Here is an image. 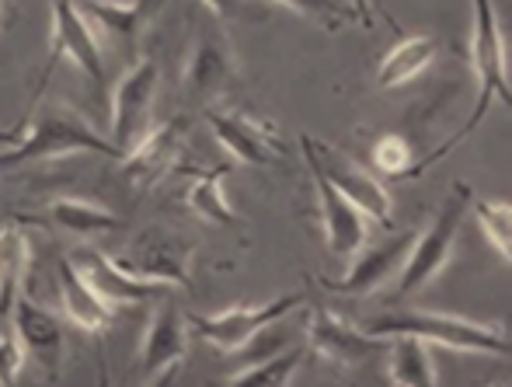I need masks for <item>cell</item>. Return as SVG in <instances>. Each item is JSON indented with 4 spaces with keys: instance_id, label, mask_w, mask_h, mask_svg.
Segmentation results:
<instances>
[{
    "instance_id": "6da1fadb",
    "label": "cell",
    "mask_w": 512,
    "mask_h": 387,
    "mask_svg": "<svg viewBox=\"0 0 512 387\" xmlns=\"http://www.w3.org/2000/svg\"><path fill=\"white\" fill-rule=\"evenodd\" d=\"M14 133H0V171L21 168L32 161H56L67 154H102L112 161H122V150L115 140H105L102 133L88 126V119L77 116L70 105L49 102L42 109L28 112Z\"/></svg>"
},
{
    "instance_id": "7a4b0ae2",
    "label": "cell",
    "mask_w": 512,
    "mask_h": 387,
    "mask_svg": "<svg viewBox=\"0 0 512 387\" xmlns=\"http://www.w3.org/2000/svg\"><path fill=\"white\" fill-rule=\"evenodd\" d=\"M474 4V32H471V63H474V74H478V102H474V112L443 147L432 150L425 161L411 164L405 171V178L422 175L425 168H432L436 161H443L453 147L467 140L488 116V105L502 102L509 109L512 105V91H509V63H506V32L499 25V14H495L492 0H471Z\"/></svg>"
},
{
    "instance_id": "3957f363",
    "label": "cell",
    "mask_w": 512,
    "mask_h": 387,
    "mask_svg": "<svg viewBox=\"0 0 512 387\" xmlns=\"http://www.w3.org/2000/svg\"><path fill=\"white\" fill-rule=\"evenodd\" d=\"M366 332L380 335H415L422 342H436V346L457 349V353H485V356H509V335L502 325H488V321H471L460 314H439V311H394L384 318L370 321Z\"/></svg>"
},
{
    "instance_id": "277c9868",
    "label": "cell",
    "mask_w": 512,
    "mask_h": 387,
    "mask_svg": "<svg viewBox=\"0 0 512 387\" xmlns=\"http://www.w3.org/2000/svg\"><path fill=\"white\" fill-rule=\"evenodd\" d=\"M471 196L474 189L467 182H453L450 196L443 199L436 220L429 224V231L418 238L408 252L405 269L398 272V286H394V304L405 297H415V293L429 290L432 279H439V272L450 265L453 248H457L460 227H464V217L471 213Z\"/></svg>"
},
{
    "instance_id": "5b68a950",
    "label": "cell",
    "mask_w": 512,
    "mask_h": 387,
    "mask_svg": "<svg viewBox=\"0 0 512 387\" xmlns=\"http://www.w3.org/2000/svg\"><path fill=\"white\" fill-rule=\"evenodd\" d=\"M126 276L150 286H178L192 290V258L196 241L175 227H147L140 231L119 255H108Z\"/></svg>"
},
{
    "instance_id": "8992f818",
    "label": "cell",
    "mask_w": 512,
    "mask_h": 387,
    "mask_svg": "<svg viewBox=\"0 0 512 387\" xmlns=\"http://www.w3.org/2000/svg\"><path fill=\"white\" fill-rule=\"evenodd\" d=\"M63 60H70L98 91L108 84L105 74V56H102V39L95 35L91 21L81 14L77 0H53V39H49V56H46V70L39 77V91H35L32 105L39 102L42 88H46L49 74L60 67Z\"/></svg>"
},
{
    "instance_id": "52a82bcc",
    "label": "cell",
    "mask_w": 512,
    "mask_h": 387,
    "mask_svg": "<svg viewBox=\"0 0 512 387\" xmlns=\"http://www.w3.org/2000/svg\"><path fill=\"white\" fill-rule=\"evenodd\" d=\"M157 84H161V67L154 56H140L129 63V70L119 77L112 95V140L115 147L133 150L143 136L154 129V102H157Z\"/></svg>"
},
{
    "instance_id": "ba28073f",
    "label": "cell",
    "mask_w": 512,
    "mask_h": 387,
    "mask_svg": "<svg viewBox=\"0 0 512 387\" xmlns=\"http://www.w3.org/2000/svg\"><path fill=\"white\" fill-rule=\"evenodd\" d=\"M300 150H304L307 161H314L317 168L331 178V185H335V189L342 192L352 206H359L366 217L377 220L380 227L391 231L394 227V203H391V192H387L384 182H377L370 171H363L359 164H352L342 150L328 147V143H317L314 136H307V133L300 136Z\"/></svg>"
},
{
    "instance_id": "9c48e42d",
    "label": "cell",
    "mask_w": 512,
    "mask_h": 387,
    "mask_svg": "<svg viewBox=\"0 0 512 387\" xmlns=\"http://www.w3.org/2000/svg\"><path fill=\"white\" fill-rule=\"evenodd\" d=\"M304 304V293H286L279 300H265V304H234L220 314H192L189 332L209 342L220 353H237L251 335H258L265 325H276L290 311Z\"/></svg>"
},
{
    "instance_id": "30bf717a",
    "label": "cell",
    "mask_w": 512,
    "mask_h": 387,
    "mask_svg": "<svg viewBox=\"0 0 512 387\" xmlns=\"http://www.w3.org/2000/svg\"><path fill=\"white\" fill-rule=\"evenodd\" d=\"M185 356H189V318L178 304L161 300L143 328L136 377L143 384H168L185 363Z\"/></svg>"
},
{
    "instance_id": "8fae6325",
    "label": "cell",
    "mask_w": 512,
    "mask_h": 387,
    "mask_svg": "<svg viewBox=\"0 0 512 387\" xmlns=\"http://www.w3.org/2000/svg\"><path fill=\"white\" fill-rule=\"evenodd\" d=\"M411 245H415V231L394 234L391 241H380L370 252L359 248V252L349 258V272H345L342 279L317 276V286L335 293V297H370V293L384 290L387 283L398 279V272L405 269V262H408Z\"/></svg>"
},
{
    "instance_id": "7c38bea8",
    "label": "cell",
    "mask_w": 512,
    "mask_h": 387,
    "mask_svg": "<svg viewBox=\"0 0 512 387\" xmlns=\"http://www.w3.org/2000/svg\"><path fill=\"white\" fill-rule=\"evenodd\" d=\"M387 339L373 332H363L352 321H345L342 314L328 311V307H314L307 325V353L321 356L331 367H366L377 353H384Z\"/></svg>"
},
{
    "instance_id": "4fadbf2b",
    "label": "cell",
    "mask_w": 512,
    "mask_h": 387,
    "mask_svg": "<svg viewBox=\"0 0 512 387\" xmlns=\"http://www.w3.org/2000/svg\"><path fill=\"white\" fill-rule=\"evenodd\" d=\"M237 81V56L230 49L227 35L206 28L189 49V63L182 74V95L196 105H213L223 91H230Z\"/></svg>"
},
{
    "instance_id": "5bb4252c",
    "label": "cell",
    "mask_w": 512,
    "mask_h": 387,
    "mask_svg": "<svg viewBox=\"0 0 512 387\" xmlns=\"http://www.w3.org/2000/svg\"><path fill=\"white\" fill-rule=\"evenodd\" d=\"M206 123L213 129L216 140H220V147H227L234 154V161L265 168V164H276L283 157L279 129L269 119L251 116V112L213 109V105H206Z\"/></svg>"
},
{
    "instance_id": "9a60e30c",
    "label": "cell",
    "mask_w": 512,
    "mask_h": 387,
    "mask_svg": "<svg viewBox=\"0 0 512 387\" xmlns=\"http://www.w3.org/2000/svg\"><path fill=\"white\" fill-rule=\"evenodd\" d=\"M185 133H189V123L182 116H175L150 129L133 150H126L122 175L129 178V185L154 189L161 178H168V171H178V164L185 161Z\"/></svg>"
},
{
    "instance_id": "2e32d148",
    "label": "cell",
    "mask_w": 512,
    "mask_h": 387,
    "mask_svg": "<svg viewBox=\"0 0 512 387\" xmlns=\"http://www.w3.org/2000/svg\"><path fill=\"white\" fill-rule=\"evenodd\" d=\"M307 161V157H304ZM307 171L314 178V192H317V210H321V227H324V241H328L331 255L345 258L349 262L359 248L366 245V213L359 206H352L342 192L331 185V178L317 168L314 161H307Z\"/></svg>"
},
{
    "instance_id": "e0dca14e",
    "label": "cell",
    "mask_w": 512,
    "mask_h": 387,
    "mask_svg": "<svg viewBox=\"0 0 512 387\" xmlns=\"http://www.w3.org/2000/svg\"><path fill=\"white\" fill-rule=\"evenodd\" d=\"M14 332H18L21 346H25L28 360L49 377V381H60L63 370V353H67V335H63V325L56 321V314H49L42 304L28 297H18L11 311Z\"/></svg>"
},
{
    "instance_id": "ac0fdd59",
    "label": "cell",
    "mask_w": 512,
    "mask_h": 387,
    "mask_svg": "<svg viewBox=\"0 0 512 387\" xmlns=\"http://www.w3.org/2000/svg\"><path fill=\"white\" fill-rule=\"evenodd\" d=\"M77 7L91 21L95 35L102 32L108 46L119 49V53H133L157 0H129V4H119V0H77Z\"/></svg>"
},
{
    "instance_id": "d6986e66",
    "label": "cell",
    "mask_w": 512,
    "mask_h": 387,
    "mask_svg": "<svg viewBox=\"0 0 512 387\" xmlns=\"http://www.w3.org/2000/svg\"><path fill=\"white\" fill-rule=\"evenodd\" d=\"M70 262H74V269L95 286L98 297H105L112 307L147 304V300H154L157 290H161V286H150V283H140V279L126 276V272L108 255L98 252V248H77V252H70Z\"/></svg>"
},
{
    "instance_id": "ffe728a7",
    "label": "cell",
    "mask_w": 512,
    "mask_h": 387,
    "mask_svg": "<svg viewBox=\"0 0 512 387\" xmlns=\"http://www.w3.org/2000/svg\"><path fill=\"white\" fill-rule=\"evenodd\" d=\"M56 283H60V300H63V311L67 318L74 321L81 332H105L115 318V307L108 304L105 297H98L95 286L74 269L70 255H60L56 258Z\"/></svg>"
},
{
    "instance_id": "44dd1931",
    "label": "cell",
    "mask_w": 512,
    "mask_h": 387,
    "mask_svg": "<svg viewBox=\"0 0 512 387\" xmlns=\"http://www.w3.org/2000/svg\"><path fill=\"white\" fill-rule=\"evenodd\" d=\"M35 220H42L46 227H56V231L74 234V238H95V234H112L122 227V220L112 210L74 196H60L53 203H46L35 213Z\"/></svg>"
},
{
    "instance_id": "7402d4cb",
    "label": "cell",
    "mask_w": 512,
    "mask_h": 387,
    "mask_svg": "<svg viewBox=\"0 0 512 387\" xmlns=\"http://www.w3.org/2000/svg\"><path fill=\"white\" fill-rule=\"evenodd\" d=\"M28 265H32V241L18 217H11L0 227V314L11 318L14 304L25 286Z\"/></svg>"
},
{
    "instance_id": "603a6c76",
    "label": "cell",
    "mask_w": 512,
    "mask_h": 387,
    "mask_svg": "<svg viewBox=\"0 0 512 387\" xmlns=\"http://www.w3.org/2000/svg\"><path fill=\"white\" fill-rule=\"evenodd\" d=\"M178 171L192 175V185L185 192V206H189L196 217H203L206 224H216V227H237L234 206L227 203V192H223V178H227V164H209V168H185L178 164Z\"/></svg>"
},
{
    "instance_id": "cb8c5ba5",
    "label": "cell",
    "mask_w": 512,
    "mask_h": 387,
    "mask_svg": "<svg viewBox=\"0 0 512 387\" xmlns=\"http://www.w3.org/2000/svg\"><path fill=\"white\" fill-rule=\"evenodd\" d=\"M387 381L398 387H432L439 384L429 342L415 335H387Z\"/></svg>"
},
{
    "instance_id": "d4e9b609",
    "label": "cell",
    "mask_w": 512,
    "mask_h": 387,
    "mask_svg": "<svg viewBox=\"0 0 512 387\" xmlns=\"http://www.w3.org/2000/svg\"><path fill=\"white\" fill-rule=\"evenodd\" d=\"M436 49H439L436 35H405V39L380 60L377 84L384 91L405 88L408 81H415L418 74L429 70V63L436 60Z\"/></svg>"
},
{
    "instance_id": "484cf974",
    "label": "cell",
    "mask_w": 512,
    "mask_h": 387,
    "mask_svg": "<svg viewBox=\"0 0 512 387\" xmlns=\"http://www.w3.org/2000/svg\"><path fill=\"white\" fill-rule=\"evenodd\" d=\"M307 356V346H290V349H279V353L265 356V360L258 363H248V367H241L237 374L227 377V384L234 387H283L293 381V374H297L300 360Z\"/></svg>"
},
{
    "instance_id": "4316f807",
    "label": "cell",
    "mask_w": 512,
    "mask_h": 387,
    "mask_svg": "<svg viewBox=\"0 0 512 387\" xmlns=\"http://www.w3.org/2000/svg\"><path fill=\"white\" fill-rule=\"evenodd\" d=\"M471 213L478 217L485 238L492 241V248L502 255V262H512V206L509 203H492L481 199L478 192L471 196Z\"/></svg>"
},
{
    "instance_id": "83f0119b",
    "label": "cell",
    "mask_w": 512,
    "mask_h": 387,
    "mask_svg": "<svg viewBox=\"0 0 512 387\" xmlns=\"http://www.w3.org/2000/svg\"><path fill=\"white\" fill-rule=\"evenodd\" d=\"M269 4L290 7L293 14H300V18H307V21H317V25L328 28V32H338L345 21H356V14H352V7L345 4V0H269Z\"/></svg>"
},
{
    "instance_id": "f1b7e54d",
    "label": "cell",
    "mask_w": 512,
    "mask_h": 387,
    "mask_svg": "<svg viewBox=\"0 0 512 387\" xmlns=\"http://www.w3.org/2000/svg\"><path fill=\"white\" fill-rule=\"evenodd\" d=\"M370 161L387 178H405V171L411 168V143L405 136H380L370 150Z\"/></svg>"
},
{
    "instance_id": "f546056e",
    "label": "cell",
    "mask_w": 512,
    "mask_h": 387,
    "mask_svg": "<svg viewBox=\"0 0 512 387\" xmlns=\"http://www.w3.org/2000/svg\"><path fill=\"white\" fill-rule=\"evenodd\" d=\"M28 363V353L21 346L18 332H0V384H18L21 370Z\"/></svg>"
},
{
    "instance_id": "4dcf8cb0",
    "label": "cell",
    "mask_w": 512,
    "mask_h": 387,
    "mask_svg": "<svg viewBox=\"0 0 512 387\" xmlns=\"http://www.w3.org/2000/svg\"><path fill=\"white\" fill-rule=\"evenodd\" d=\"M199 4L206 7L209 14H213V18H220V21H227L230 14L237 11V4H241V0H199Z\"/></svg>"
},
{
    "instance_id": "1f68e13d",
    "label": "cell",
    "mask_w": 512,
    "mask_h": 387,
    "mask_svg": "<svg viewBox=\"0 0 512 387\" xmlns=\"http://www.w3.org/2000/svg\"><path fill=\"white\" fill-rule=\"evenodd\" d=\"M345 4L352 7L356 21H363V28H370V25H373V0H345Z\"/></svg>"
},
{
    "instance_id": "d6a6232c",
    "label": "cell",
    "mask_w": 512,
    "mask_h": 387,
    "mask_svg": "<svg viewBox=\"0 0 512 387\" xmlns=\"http://www.w3.org/2000/svg\"><path fill=\"white\" fill-rule=\"evenodd\" d=\"M0 21H4V0H0Z\"/></svg>"
}]
</instances>
